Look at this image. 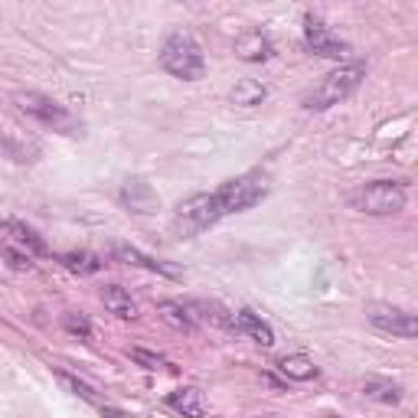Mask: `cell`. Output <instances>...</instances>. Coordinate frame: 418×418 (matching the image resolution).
Instances as JSON below:
<instances>
[{
	"label": "cell",
	"mask_w": 418,
	"mask_h": 418,
	"mask_svg": "<svg viewBox=\"0 0 418 418\" xmlns=\"http://www.w3.org/2000/svg\"><path fill=\"white\" fill-rule=\"evenodd\" d=\"M232 330L246 333V337H252V340H255V344H262V346L275 344V333H271V327L262 321L255 311H239L236 317H232Z\"/></svg>",
	"instance_id": "obj_12"
},
{
	"label": "cell",
	"mask_w": 418,
	"mask_h": 418,
	"mask_svg": "<svg viewBox=\"0 0 418 418\" xmlns=\"http://www.w3.org/2000/svg\"><path fill=\"white\" fill-rule=\"evenodd\" d=\"M278 369H281V376H288V379H294V383H307V379H314V376H317V366H314V360H311V356H304V353L281 356Z\"/></svg>",
	"instance_id": "obj_17"
},
{
	"label": "cell",
	"mask_w": 418,
	"mask_h": 418,
	"mask_svg": "<svg viewBox=\"0 0 418 418\" xmlns=\"http://www.w3.org/2000/svg\"><path fill=\"white\" fill-rule=\"evenodd\" d=\"M10 236L20 242L23 248H26V255H46V242L36 232H33L30 225L17 223V219H10Z\"/></svg>",
	"instance_id": "obj_19"
},
{
	"label": "cell",
	"mask_w": 418,
	"mask_h": 418,
	"mask_svg": "<svg viewBox=\"0 0 418 418\" xmlns=\"http://www.w3.org/2000/svg\"><path fill=\"white\" fill-rule=\"evenodd\" d=\"M304 43L314 56H323V59H344L350 53V43H344L337 33H330L314 17H307V23H304Z\"/></svg>",
	"instance_id": "obj_8"
},
{
	"label": "cell",
	"mask_w": 418,
	"mask_h": 418,
	"mask_svg": "<svg viewBox=\"0 0 418 418\" xmlns=\"http://www.w3.org/2000/svg\"><path fill=\"white\" fill-rule=\"evenodd\" d=\"M59 262H63L69 271H75V275H92V271L102 268V262H98L95 255H88V252H65Z\"/></svg>",
	"instance_id": "obj_20"
},
{
	"label": "cell",
	"mask_w": 418,
	"mask_h": 418,
	"mask_svg": "<svg viewBox=\"0 0 418 418\" xmlns=\"http://www.w3.org/2000/svg\"><path fill=\"white\" fill-rule=\"evenodd\" d=\"M271 53L275 49H271L268 36H262L258 30H248L236 40V56L246 63H265V59H271Z\"/></svg>",
	"instance_id": "obj_11"
},
{
	"label": "cell",
	"mask_w": 418,
	"mask_h": 418,
	"mask_svg": "<svg viewBox=\"0 0 418 418\" xmlns=\"http://www.w3.org/2000/svg\"><path fill=\"white\" fill-rule=\"evenodd\" d=\"M363 396L373 399V402H383V405H399V402H402V386H396L392 379H376V376H369L363 383Z\"/></svg>",
	"instance_id": "obj_16"
},
{
	"label": "cell",
	"mask_w": 418,
	"mask_h": 418,
	"mask_svg": "<svg viewBox=\"0 0 418 418\" xmlns=\"http://www.w3.org/2000/svg\"><path fill=\"white\" fill-rule=\"evenodd\" d=\"M229 98H232V105L255 108V105H262V102L268 98V92H265V86H262V82H255V79H239L236 88L229 92Z\"/></svg>",
	"instance_id": "obj_18"
},
{
	"label": "cell",
	"mask_w": 418,
	"mask_h": 418,
	"mask_svg": "<svg viewBox=\"0 0 418 418\" xmlns=\"http://www.w3.org/2000/svg\"><path fill=\"white\" fill-rule=\"evenodd\" d=\"M121 203L128 206L131 213H157V206H161V196L154 193V186L144 180H128L124 186H121Z\"/></svg>",
	"instance_id": "obj_9"
},
{
	"label": "cell",
	"mask_w": 418,
	"mask_h": 418,
	"mask_svg": "<svg viewBox=\"0 0 418 418\" xmlns=\"http://www.w3.org/2000/svg\"><path fill=\"white\" fill-rule=\"evenodd\" d=\"M17 105L20 111H26L30 118H36L40 124L53 131H63V134H75L79 131V121L65 105L53 102L49 95H40V92H17Z\"/></svg>",
	"instance_id": "obj_6"
},
{
	"label": "cell",
	"mask_w": 418,
	"mask_h": 418,
	"mask_svg": "<svg viewBox=\"0 0 418 418\" xmlns=\"http://www.w3.org/2000/svg\"><path fill=\"white\" fill-rule=\"evenodd\" d=\"M0 255H3V262H7L13 271H33V258L23 255V252H17V248L3 246V248H0Z\"/></svg>",
	"instance_id": "obj_24"
},
{
	"label": "cell",
	"mask_w": 418,
	"mask_h": 418,
	"mask_svg": "<svg viewBox=\"0 0 418 418\" xmlns=\"http://www.w3.org/2000/svg\"><path fill=\"white\" fill-rule=\"evenodd\" d=\"M10 236V223H0V239Z\"/></svg>",
	"instance_id": "obj_25"
},
{
	"label": "cell",
	"mask_w": 418,
	"mask_h": 418,
	"mask_svg": "<svg viewBox=\"0 0 418 418\" xmlns=\"http://www.w3.org/2000/svg\"><path fill=\"white\" fill-rule=\"evenodd\" d=\"M405 203L408 193L399 180H373L350 193V206L366 216H396L405 209Z\"/></svg>",
	"instance_id": "obj_4"
},
{
	"label": "cell",
	"mask_w": 418,
	"mask_h": 418,
	"mask_svg": "<svg viewBox=\"0 0 418 418\" xmlns=\"http://www.w3.org/2000/svg\"><path fill=\"white\" fill-rule=\"evenodd\" d=\"M63 327L72 333V337H79V340H92V323H88L86 314L65 311V314H63Z\"/></svg>",
	"instance_id": "obj_21"
},
{
	"label": "cell",
	"mask_w": 418,
	"mask_h": 418,
	"mask_svg": "<svg viewBox=\"0 0 418 418\" xmlns=\"http://www.w3.org/2000/svg\"><path fill=\"white\" fill-rule=\"evenodd\" d=\"M115 258L124 262V265H138V268H147V271H157V275H167V278H183V271L170 262H161V258H150L144 252H138L134 246H115Z\"/></svg>",
	"instance_id": "obj_10"
},
{
	"label": "cell",
	"mask_w": 418,
	"mask_h": 418,
	"mask_svg": "<svg viewBox=\"0 0 418 418\" xmlns=\"http://www.w3.org/2000/svg\"><path fill=\"white\" fill-rule=\"evenodd\" d=\"M366 317H369V323H373L376 330H383V333H392V337H405V340L418 337L415 314L399 311V307H392V304H369V307H366Z\"/></svg>",
	"instance_id": "obj_7"
},
{
	"label": "cell",
	"mask_w": 418,
	"mask_h": 418,
	"mask_svg": "<svg viewBox=\"0 0 418 418\" xmlns=\"http://www.w3.org/2000/svg\"><path fill=\"white\" fill-rule=\"evenodd\" d=\"M366 79V65L363 63H350V65H340V69H333L327 72L317 82V86L307 92L304 98V108H311V111H327V108L340 105L344 98H350L360 88V82Z\"/></svg>",
	"instance_id": "obj_2"
},
{
	"label": "cell",
	"mask_w": 418,
	"mask_h": 418,
	"mask_svg": "<svg viewBox=\"0 0 418 418\" xmlns=\"http://www.w3.org/2000/svg\"><path fill=\"white\" fill-rule=\"evenodd\" d=\"M161 65L173 79H183V82H196L206 75V59L203 49L196 43L190 33H173L167 36V43L161 49Z\"/></svg>",
	"instance_id": "obj_3"
},
{
	"label": "cell",
	"mask_w": 418,
	"mask_h": 418,
	"mask_svg": "<svg viewBox=\"0 0 418 418\" xmlns=\"http://www.w3.org/2000/svg\"><path fill=\"white\" fill-rule=\"evenodd\" d=\"M128 356L138 366H144V369H161V366H163V356L154 353V350H144V346H131Z\"/></svg>",
	"instance_id": "obj_23"
},
{
	"label": "cell",
	"mask_w": 418,
	"mask_h": 418,
	"mask_svg": "<svg viewBox=\"0 0 418 418\" xmlns=\"http://www.w3.org/2000/svg\"><path fill=\"white\" fill-rule=\"evenodd\" d=\"M167 405L173 408V412H180L183 418H203L206 415V399L200 389H177V392H170L167 396Z\"/></svg>",
	"instance_id": "obj_13"
},
{
	"label": "cell",
	"mask_w": 418,
	"mask_h": 418,
	"mask_svg": "<svg viewBox=\"0 0 418 418\" xmlns=\"http://www.w3.org/2000/svg\"><path fill=\"white\" fill-rule=\"evenodd\" d=\"M271 183H268V173L262 170H248L236 180L223 183L219 190H213V200H216V209L219 216H232V213H246L252 209L255 203H262L268 196Z\"/></svg>",
	"instance_id": "obj_1"
},
{
	"label": "cell",
	"mask_w": 418,
	"mask_h": 418,
	"mask_svg": "<svg viewBox=\"0 0 418 418\" xmlns=\"http://www.w3.org/2000/svg\"><path fill=\"white\" fill-rule=\"evenodd\" d=\"M157 314H161L170 327H177V330H183V333L196 330V317L190 314L186 304H180V300H161V304H157Z\"/></svg>",
	"instance_id": "obj_15"
},
{
	"label": "cell",
	"mask_w": 418,
	"mask_h": 418,
	"mask_svg": "<svg viewBox=\"0 0 418 418\" xmlns=\"http://www.w3.org/2000/svg\"><path fill=\"white\" fill-rule=\"evenodd\" d=\"M102 304H105L115 317H121V321H134V317H138V304L131 300V294L121 288V284H108V288H102Z\"/></svg>",
	"instance_id": "obj_14"
},
{
	"label": "cell",
	"mask_w": 418,
	"mask_h": 418,
	"mask_svg": "<svg viewBox=\"0 0 418 418\" xmlns=\"http://www.w3.org/2000/svg\"><path fill=\"white\" fill-rule=\"evenodd\" d=\"M56 379L63 383L69 392H75V396H82V399H95V389L88 386V383H82L79 376H72V373H65V369H56Z\"/></svg>",
	"instance_id": "obj_22"
},
{
	"label": "cell",
	"mask_w": 418,
	"mask_h": 418,
	"mask_svg": "<svg viewBox=\"0 0 418 418\" xmlns=\"http://www.w3.org/2000/svg\"><path fill=\"white\" fill-rule=\"evenodd\" d=\"M219 219H223V216H219V209H216L213 193H193L177 206L173 229H177V236L180 239H193V236H200L203 229L216 225Z\"/></svg>",
	"instance_id": "obj_5"
}]
</instances>
